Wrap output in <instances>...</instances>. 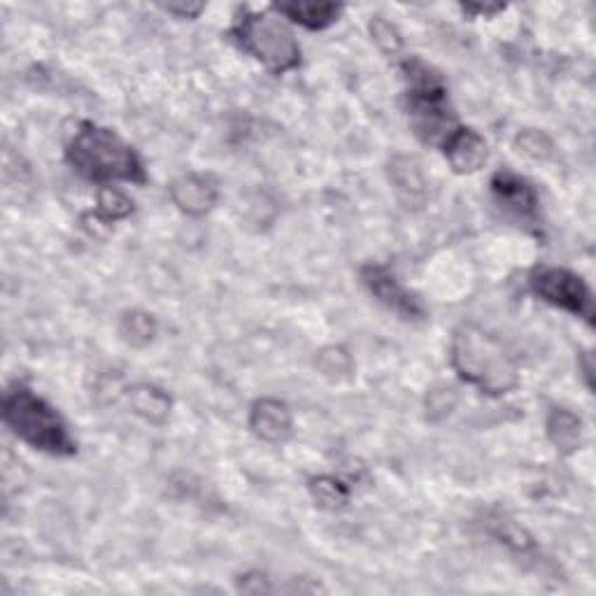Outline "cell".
I'll use <instances>...</instances> for the list:
<instances>
[{
	"instance_id": "cell-1",
	"label": "cell",
	"mask_w": 596,
	"mask_h": 596,
	"mask_svg": "<svg viewBox=\"0 0 596 596\" xmlns=\"http://www.w3.org/2000/svg\"><path fill=\"white\" fill-rule=\"evenodd\" d=\"M65 159L77 175L96 185H110V182L145 185L147 182L145 165L136 149L126 145L114 131L91 122L79 124L65 149Z\"/></svg>"
},
{
	"instance_id": "cell-2",
	"label": "cell",
	"mask_w": 596,
	"mask_h": 596,
	"mask_svg": "<svg viewBox=\"0 0 596 596\" xmlns=\"http://www.w3.org/2000/svg\"><path fill=\"white\" fill-rule=\"evenodd\" d=\"M452 369L461 380L489 396H504L520 385L518 363L483 328L461 326L452 340Z\"/></svg>"
},
{
	"instance_id": "cell-3",
	"label": "cell",
	"mask_w": 596,
	"mask_h": 596,
	"mask_svg": "<svg viewBox=\"0 0 596 596\" xmlns=\"http://www.w3.org/2000/svg\"><path fill=\"white\" fill-rule=\"evenodd\" d=\"M3 422L16 438L30 445L33 450L57 457H71L77 452V443L59 412L24 385L5 392Z\"/></svg>"
},
{
	"instance_id": "cell-4",
	"label": "cell",
	"mask_w": 596,
	"mask_h": 596,
	"mask_svg": "<svg viewBox=\"0 0 596 596\" xmlns=\"http://www.w3.org/2000/svg\"><path fill=\"white\" fill-rule=\"evenodd\" d=\"M408 82V112L415 134L432 145H440L457 131L455 114L447 103V89L440 75H436L420 59H406L401 63Z\"/></svg>"
},
{
	"instance_id": "cell-5",
	"label": "cell",
	"mask_w": 596,
	"mask_h": 596,
	"mask_svg": "<svg viewBox=\"0 0 596 596\" xmlns=\"http://www.w3.org/2000/svg\"><path fill=\"white\" fill-rule=\"evenodd\" d=\"M228 36L243 52L254 57L277 75L294 71L301 63V47L294 40L287 24L275 14L245 10L231 26Z\"/></svg>"
},
{
	"instance_id": "cell-6",
	"label": "cell",
	"mask_w": 596,
	"mask_h": 596,
	"mask_svg": "<svg viewBox=\"0 0 596 596\" xmlns=\"http://www.w3.org/2000/svg\"><path fill=\"white\" fill-rule=\"evenodd\" d=\"M529 287H532V291L538 298H543L545 303L571 312L585 322H592V291L581 275H575L567 269H538L529 277Z\"/></svg>"
},
{
	"instance_id": "cell-7",
	"label": "cell",
	"mask_w": 596,
	"mask_h": 596,
	"mask_svg": "<svg viewBox=\"0 0 596 596\" xmlns=\"http://www.w3.org/2000/svg\"><path fill=\"white\" fill-rule=\"evenodd\" d=\"M361 280H363V285H367V289L377 298V301L385 308H389L392 312L399 314V318L410 320V322L426 318L424 303L415 294H410L399 283V280H396V275L389 269L371 263V266L361 271Z\"/></svg>"
},
{
	"instance_id": "cell-8",
	"label": "cell",
	"mask_w": 596,
	"mask_h": 596,
	"mask_svg": "<svg viewBox=\"0 0 596 596\" xmlns=\"http://www.w3.org/2000/svg\"><path fill=\"white\" fill-rule=\"evenodd\" d=\"M492 191L496 203H499L508 214L522 222L538 220V194L526 179L510 171H499L492 179Z\"/></svg>"
},
{
	"instance_id": "cell-9",
	"label": "cell",
	"mask_w": 596,
	"mask_h": 596,
	"mask_svg": "<svg viewBox=\"0 0 596 596\" xmlns=\"http://www.w3.org/2000/svg\"><path fill=\"white\" fill-rule=\"evenodd\" d=\"M443 154L457 173H475L487 161V142L473 128L457 126L455 134L443 142Z\"/></svg>"
},
{
	"instance_id": "cell-10",
	"label": "cell",
	"mask_w": 596,
	"mask_h": 596,
	"mask_svg": "<svg viewBox=\"0 0 596 596\" xmlns=\"http://www.w3.org/2000/svg\"><path fill=\"white\" fill-rule=\"evenodd\" d=\"M254 434L269 443H283L291 434V412L285 403L263 399L252 408Z\"/></svg>"
},
{
	"instance_id": "cell-11",
	"label": "cell",
	"mask_w": 596,
	"mask_h": 596,
	"mask_svg": "<svg viewBox=\"0 0 596 596\" xmlns=\"http://www.w3.org/2000/svg\"><path fill=\"white\" fill-rule=\"evenodd\" d=\"M280 16H287L289 22L303 26L308 30H324L338 22L343 5L336 3H283L275 5Z\"/></svg>"
},
{
	"instance_id": "cell-12",
	"label": "cell",
	"mask_w": 596,
	"mask_h": 596,
	"mask_svg": "<svg viewBox=\"0 0 596 596\" xmlns=\"http://www.w3.org/2000/svg\"><path fill=\"white\" fill-rule=\"evenodd\" d=\"M171 194L173 201L189 214H203L214 206V201H218V191H214V187L208 185V179L196 175L177 179L171 187Z\"/></svg>"
},
{
	"instance_id": "cell-13",
	"label": "cell",
	"mask_w": 596,
	"mask_h": 596,
	"mask_svg": "<svg viewBox=\"0 0 596 596\" xmlns=\"http://www.w3.org/2000/svg\"><path fill=\"white\" fill-rule=\"evenodd\" d=\"M548 432L559 450L573 452L575 447L581 445V422H578L567 410L552 412V418L548 422Z\"/></svg>"
},
{
	"instance_id": "cell-14",
	"label": "cell",
	"mask_w": 596,
	"mask_h": 596,
	"mask_svg": "<svg viewBox=\"0 0 596 596\" xmlns=\"http://www.w3.org/2000/svg\"><path fill=\"white\" fill-rule=\"evenodd\" d=\"M131 401H134V408L140 412V415L157 422L169 415V408H171L169 396L161 394L154 387H136L134 392H131Z\"/></svg>"
},
{
	"instance_id": "cell-15",
	"label": "cell",
	"mask_w": 596,
	"mask_h": 596,
	"mask_svg": "<svg viewBox=\"0 0 596 596\" xmlns=\"http://www.w3.org/2000/svg\"><path fill=\"white\" fill-rule=\"evenodd\" d=\"M134 212V203L128 201V198L117 191L103 187L101 194H98V206H96V214L105 222H117L122 218H128V214Z\"/></svg>"
},
{
	"instance_id": "cell-16",
	"label": "cell",
	"mask_w": 596,
	"mask_h": 596,
	"mask_svg": "<svg viewBox=\"0 0 596 596\" xmlns=\"http://www.w3.org/2000/svg\"><path fill=\"white\" fill-rule=\"evenodd\" d=\"M312 494H314V499H318L322 506H331V508L347 501V489L338 483V480H331V477L314 480Z\"/></svg>"
},
{
	"instance_id": "cell-17",
	"label": "cell",
	"mask_w": 596,
	"mask_h": 596,
	"mask_svg": "<svg viewBox=\"0 0 596 596\" xmlns=\"http://www.w3.org/2000/svg\"><path fill=\"white\" fill-rule=\"evenodd\" d=\"M126 324H128L126 334H131V336H128L131 340H136V338L140 336L142 343H147L149 338H152V334H154V324H152V320L147 318V314H136V312H134V314H128Z\"/></svg>"
},
{
	"instance_id": "cell-18",
	"label": "cell",
	"mask_w": 596,
	"mask_h": 596,
	"mask_svg": "<svg viewBox=\"0 0 596 596\" xmlns=\"http://www.w3.org/2000/svg\"><path fill=\"white\" fill-rule=\"evenodd\" d=\"M543 145L548 147L550 142H548V138H545V136L536 134V131H526L524 136H520V147L524 149V154H529V157L543 159L545 154H548L550 149H543Z\"/></svg>"
}]
</instances>
